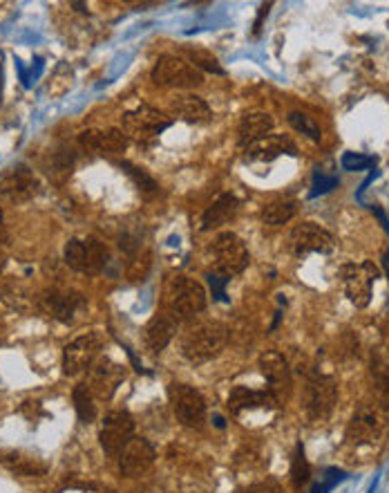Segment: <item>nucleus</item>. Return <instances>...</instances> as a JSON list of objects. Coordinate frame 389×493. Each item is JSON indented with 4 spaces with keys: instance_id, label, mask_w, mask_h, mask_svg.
<instances>
[{
    "instance_id": "f257e3e1",
    "label": "nucleus",
    "mask_w": 389,
    "mask_h": 493,
    "mask_svg": "<svg viewBox=\"0 0 389 493\" xmlns=\"http://www.w3.org/2000/svg\"><path fill=\"white\" fill-rule=\"evenodd\" d=\"M229 343V327L217 321L199 323L191 327L182 339V355L191 364H204L220 355Z\"/></svg>"
},
{
    "instance_id": "f03ea898",
    "label": "nucleus",
    "mask_w": 389,
    "mask_h": 493,
    "mask_svg": "<svg viewBox=\"0 0 389 493\" xmlns=\"http://www.w3.org/2000/svg\"><path fill=\"white\" fill-rule=\"evenodd\" d=\"M121 123L126 137H132L136 144H144V146H151L166 129H170L173 119L166 117L159 110L151 108V106H139V108L123 114Z\"/></svg>"
},
{
    "instance_id": "7ed1b4c3",
    "label": "nucleus",
    "mask_w": 389,
    "mask_h": 493,
    "mask_svg": "<svg viewBox=\"0 0 389 493\" xmlns=\"http://www.w3.org/2000/svg\"><path fill=\"white\" fill-rule=\"evenodd\" d=\"M213 258H215V271L217 274L233 278V276L242 274L249 267L251 254L246 249L245 240L233 231H224L213 240Z\"/></svg>"
},
{
    "instance_id": "20e7f679",
    "label": "nucleus",
    "mask_w": 389,
    "mask_h": 493,
    "mask_svg": "<svg viewBox=\"0 0 389 493\" xmlns=\"http://www.w3.org/2000/svg\"><path fill=\"white\" fill-rule=\"evenodd\" d=\"M204 309H206V290L198 280L177 276L168 287V312L177 321H183V318L198 317Z\"/></svg>"
},
{
    "instance_id": "39448f33",
    "label": "nucleus",
    "mask_w": 389,
    "mask_h": 493,
    "mask_svg": "<svg viewBox=\"0 0 389 493\" xmlns=\"http://www.w3.org/2000/svg\"><path fill=\"white\" fill-rule=\"evenodd\" d=\"M168 397L173 403L175 418L182 426L186 428H202L206 422V402H204L202 393L195 390L188 384H173L168 386Z\"/></svg>"
},
{
    "instance_id": "423d86ee",
    "label": "nucleus",
    "mask_w": 389,
    "mask_h": 493,
    "mask_svg": "<svg viewBox=\"0 0 389 493\" xmlns=\"http://www.w3.org/2000/svg\"><path fill=\"white\" fill-rule=\"evenodd\" d=\"M108 246L97 238H72L66 245V262L81 274H99L108 265Z\"/></svg>"
},
{
    "instance_id": "0eeeda50",
    "label": "nucleus",
    "mask_w": 389,
    "mask_h": 493,
    "mask_svg": "<svg viewBox=\"0 0 389 493\" xmlns=\"http://www.w3.org/2000/svg\"><path fill=\"white\" fill-rule=\"evenodd\" d=\"M378 267L371 261L345 262L340 267V280H343L345 294L356 308H367L371 301V285L378 278Z\"/></svg>"
},
{
    "instance_id": "6e6552de",
    "label": "nucleus",
    "mask_w": 389,
    "mask_h": 493,
    "mask_svg": "<svg viewBox=\"0 0 389 493\" xmlns=\"http://www.w3.org/2000/svg\"><path fill=\"white\" fill-rule=\"evenodd\" d=\"M385 418H387V411H385L378 402L361 403V408L354 413L352 422H349L345 440L352 446L371 444V442L378 440L380 433H383Z\"/></svg>"
},
{
    "instance_id": "1a4fd4ad",
    "label": "nucleus",
    "mask_w": 389,
    "mask_h": 493,
    "mask_svg": "<svg viewBox=\"0 0 389 493\" xmlns=\"http://www.w3.org/2000/svg\"><path fill=\"white\" fill-rule=\"evenodd\" d=\"M152 81L161 88H198L204 83V74L179 57H161L152 67Z\"/></svg>"
},
{
    "instance_id": "9d476101",
    "label": "nucleus",
    "mask_w": 389,
    "mask_h": 493,
    "mask_svg": "<svg viewBox=\"0 0 389 493\" xmlns=\"http://www.w3.org/2000/svg\"><path fill=\"white\" fill-rule=\"evenodd\" d=\"M38 193H41V182L34 176L32 168L25 164H16L0 176V200L3 202H29Z\"/></svg>"
},
{
    "instance_id": "9b49d317",
    "label": "nucleus",
    "mask_w": 389,
    "mask_h": 493,
    "mask_svg": "<svg viewBox=\"0 0 389 493\" xmlns=\"http://www.w3.org/2000/svg\"><path fill=\"white\" fill-rule=\"evenodd\" d=\"M135 437V419L128 411H114V413L105 415L104 424H101L99 442L101 449L108 453L110 458H119L123 446Z\"/></svg>"
},
{
    "instance_id": "f8f14e48",
    "label": "nucleus",
    "mask_w": 389,
    "mask_h": 493,
    "mask_svg": "<svg viewBox=\"0 0 389 493\" xmlns=\"http://www.w3.org/2000/svg\"><path fill=\"white\" fill-rule=\"evenodd\" d=\"M336 381L323 375L309 380V384H307L305 388V411L307 415H309V419H314V422H324V419L331 415L333 406H336Z\"/></svg>"
},
{
    "instance_id": "ddd939ff",
    "label": "nucleus",
    "mask_w": 389,
    "mask_h": 493,
    "mask_svg": "<svg viewBox=\"0 0 389 493\" xmlns=\"http://www.w3.org/2000/svg\"><path fill=\"white\" fill-rule=\"evenodd\" d=\"M289 249L296 256H305V254H329L333 252V236L324 227L315 223H302L298 224L293 231L289 233Z\"/></svg>"
},
{
    "instance_id": "4468645a",
    "label": "nucleus",
    "mask_w": 389,
    "mask_h": 493,
    "mask_svg": "<svg viewBox=\"0 0 389 493\" xmlns=\"http://www.w3.org/2000/svg\"><path fill=\"white\" fill-rule=\"evenodd\" d=\"M101 352V339L97 334H85V337L74 339L70 346L63 350V372L67 377H74L83 370L92 368L97 356Z\"/></svg>"
},
{
    "instance_id": "2eb2a0df",
    "label": "nucleus",
    "mask_w": 389,
    "mask_h": 493,
    "mask_svg": "<svg viewBox=\"0 0 389 493\" xmlns=\"http://www.w3.org/2000/svg\"><path fill=\"white\" fill-rule=\"evenodd\" d=\"M155 446L145 437H132L119 453V471L126 478H139L155 465Z\"/></svg>"
},
{
    "instance_id": "dca6fc26",
    "label": "nucleus",
    "mask_w": 389,
    "mask_h": 493,
    "mask_svg": "<svg viewBox=\"0 0 389 493\" xmlns=\"http://www.w3.org/2000/svg\"><path fill=\"white\" fill-rule=\"evenodd\" d=\"M260 370L262 375L267 377L268 381V393L276 397V402L280 403L282 399L289 397L291 386H293V380H291V368L286 364L284 356L276 350H268L260 356Z\"/></svg>"
},
{
    "instance_id": "f3484780",
    "label": "nucleus",
    "mask_w": 389,
    "mask_h": 493,
    "mask_svg": "<svg viewBox=\"0 0 389 493\" xmlns=\"http://www.w3.org/2000/svg\"><path fill=\"white\" fill-rule=\"evenodd\" d=\"M123 380H126V368L105 356V359H99L89 368L88 388L99 399H110L117 393Z\"/></svg>"
},
{
    "instance_id": "a211bd4d",
    "label": "nucleus",
    "mask_w": 389,
    "mask_h": 493,
    "mask_svg": "<svg viewBox=\"0 0 389 493\" xmlns=\"http://www.w3.org/2000/svg\"><path fill=\"white\" fill-rule=\"evenodd\" d=\"M41 308L45 309L50 317L57 318V321L72 323L81 309L88 308V301H85V296L79 294V292L52 290L47 292V294L41 299Z\"/></svg>"
},
{
    "instance_id": "6ab92c4d",
    "label": "nucleus",
    "mask_w": 389,
    "mask_h": 493,
    "mask_svg": "<svg viewBox=\"0 0 389 493\" xmlns=\"http://www.w3.org/2000/svg\"><path fill=\"white\" fill-rule=\"evenodd\" d=\"M83 151L94 155H119L128 148V137L121 130H85L79 137Z\"/></svg>"
},
{
    "instance_id": "aec40b11",
    "label": "nucleus",
    "mask_w": 389,
    "mask_h": 493,
    "mask_svg": "<svg viewBox=\"0 0 389 493\" xmlns=\"http://www.w3.org/2000/svg\"><path fill=\"white\" fill-rule=\"evenodd\" d=\"M226 406H229L230 415L239 418V415L255 411V408H276L277 402L268 390H251L245 386H237V388L230 390Z\"/></svg>"
},
{
    "instance_id": "412c9836",
    "label": "nucleus",
    "mask_w": 389,
    "mask_h": 493,
    "mask_svg": "<svg viewBox=\"0 0 389 493\" xmlns=\"http://www.w3.org/2000/svg\"><path fill=\"white\" fill-rule=\"evenodd\" d=\"M177 327H179V321L170 312L155 314V317L151 318V323L145 325V334H144V341L145 346H148V350L159 355V352L173 341V337L177 334Z\"/></svg>"
},
{
    "instance_id": "4be33fe9",
    "label": "nucleus",
    "mask_w": 389,
    "mask_h": 493,
    "mask_svg": "<svg viewBox=\"0 0 389 493\" xmlns=\"http://www.w3.org/2000/svg\"><path fill=\"white\" fill-rule=\"evenodd\" d=\"M280 155H296V146L284 135H267L260 142L245 148L246 161H273Z\"/></svg>"
},
{
    "instance_id": "5701e85b",
    "label": "nucleus",
    "mask_w": 389,
    "mask_h": 493,
    "mask_svg": "<svg viewBox=\"0 0 389 493\" xmlns=\"http://www.w3.org/2000/svg\"><path fill=\"white\" fill-rule=\"evenodd\" d=\"M0 465L12 473L23 475V478H38V475L47 473L45 462L32 453H25V450H0Z\"/></svg>"
},
{
    "instance_id": "b1692460",
    "label": "nucleus",
    "mask_w": 389,
    "mask_h": 493,
    "mask_svg": "<svg viewBox=\"0 0 389 493\" xmlns=\"http://www.w3.org/2000/svg\"><path fill=\"white\" fill-rule=\"evenodd\" d=\"M239 202L233 193H224L215 200V202L204 211L202 218V229L204 231H211V229L222 227V224L230 223V220L237 215Z\"/></svg>"
},
{
    "instance_id": "393cba45",
    "label": "nucleus",
    "mask_w": 389,
    "mask_h": 493,
    "mask_svg": "<svg viewBox=\"0 0 389 493\" xmlns=\"http://www.w3.org/2000/svg\"><path fill=\"white\" fill-rule=\"evenodd\" d=\"M273 130V119L271 114L267 113H249L242 117V121H239V144L242 146H251V144L260 142L262 137H267L268 133Z\"/></svg>"
},
{
    "instance_id": "a878e982",
    "label": "nucleus",
    "mask_w": 389,
    "mask_h": 493,
    "mask_svg": "<svg viewBox=\"0 0 389 493\" xmlns=\"http://www.w3.org/2000/svg\"><path fill=\"white\" fill-rule=\"evenodd\" d=\"M170 108L177 114L179 119L188 123H199L206 121L211 117V108H208L206 101L198 95H179L170 101Z\"/></svg>"
},
{
    "instance_id": "bb28decb",
    "label": "nucleus",
    "mask_w": 389,
    "mask_h": 493,
    "mask_svg": "<svg viewBox=\"0 0 389 493\" xmlns=\"http://www.w3.org/2000/svg\"><path fill=\"white\" fill-rule=\"evenodd\" d=\"M298 211V204L293 200H276V202L267 204L262 211V220L268 227H282L289 223Z\"/></svg>"
},
{
    "instance_id": "cd10ccee",
    "label": "nucleus",
    "mask_w": 389,
    "mask_h": 493,
    "mask_svg": "<svg viewBox=\"0 0 389 493\" xmlns=\"http://www.w3.org/2000/svg\"><path fill=\"white\" fill-rule=\"evenodd\" d=\"M74 408L76 415L83 424H92L97 418V406H94L92 390L88 388V384H79L74 388Z\"/></svg>"
},
{
    "instance_id": "c85d7f7f",
    "label": "nucleus",
    "mask_w": 389,
    "mask_h": 493,
    "mask_svg": "<svg viewBox=\"0 0 389 493\" xmlns=\"http://www.w3.org/2000/svg\"><path fill=\"white\" fill-rule=\"evenodd\" d=\"M289 123L298 130V133H302L305 137H309L311 142H320V137H323V133H320V126L314 121V117H309V114L291 113Z\"/></svg>"
},
{
    "instance_id": "c756f323",
    "label": "nucleus",
    "mask_w": 389,
    "mask_h": 493,
    "mask_svg": "<svg viewBox=\"0 0 389 493\" xmlns=\"http://www.w3.org/2000/svg\"><path fill=\"white\" fill-rule=\"evenodd\" d=\"M309 475H311V469H309V462H307L305 458V449H302V444H298L296 453H293V462H291V480H293V484L300 489L302 484L309 482Z\"/></svg>"
},
{
    "instance_id": "7c9ffc66",
    "label": "nucleus",
    "mask_w": 389,
    "mask_h": 493,
    "mask_svg": "<svg viewBox=\"0 0 389 493\" xmlns=\"http://www.w3.org/2000/svg\"><path fill=\"white\" fill-rule=\"evenodd\" d=\"M188 59H191V66L198 67V70L213 72V74H224V67L217 63V59L213 54H208L206 50H186Z\"/></svg>"
},
{
    "instance_id": "2f4dec72",
    "label": "nucleus",
    "mask_w": 389,
    "mask_h": 493,
    "mask_svg": "<svg viewBox=\"0 0 389 493\" xmlns=\"http://www.w3.org/2000/svg\"><path fill=\"white\" fill-rule=\"evenodd\" d=\"M340 184V180H338L336 173H324L320 171V168H315L314 173V184H311V198H318V195H324L329 193V191H333L336 186Z\"/></svg>"
},
{
    "instance_id": "473e14b6",
    "label": "nucleus",
    "mask_w": 389,
    "mask_h": 493,
    "mask_svg": "<svg viewBox=\"0 0 389 493\" xmlns=\"http://www.w3.org/2000/svg\"><path fill=\"white\" fill-rule=\"evenodd\" d=\"M340 167L345 171H367V168L376 167V157L371 155H362V153H345L343 160H340Z\"/></svg>"
},
{
    "instance_id": "72a5a7b5",
    "label": "nucleus",
    "mask_w": 389,
    "mask_h": 493,
    "mask_svg": "<svg viewBox=\"0 0 389 493\" xmlns=\"http://www.w3.org/2000/svg\"><path fill=\"white\" fill-rule=\"evenodd\" d=\"M121 168L128 173V176L132 177V180L136 182L139 191H144V193H157L155 180H152V177L148 176V173H145L144 168L132 167V164H128V161H121Z\"/></svg>"
},
{
    "instance_id": "f704fd0d",
    "label": "nucleus",
    "mask_w": 389,
    "mask_h": 493,
    "mask_svg": "<svg viewBox=\"0 0 389 493\" xmlns=\"http://www.w3.org/2000/svg\"><path fill=\"white\" fill-rule=\"evenodd\" d=\"M340 480H345V471L340 469H327L324 471L323 480H320L318 484H315L314 489H311V493H329L333 487H336Z\"/></svg>"
},
{
    "instance_id": "c9c22d12",
    "label": "nucleus",
    "mask_w": 389,
    "mask_h": 493,
    "mask_svg": "<svg viewBox=\"0 0 389 493\" xmlns=\"http://www.w3.org/2000/svg\"><path fill=\"white\" fill-rule=\"evenodd\" d=\"M206 280H208V285H211L213 299L226 301V285H229V278L222 274H217V271H213V274L206 276Z\"/></svg>"
},
{
    "instance_id": "e433bc0d",
    "label": "nucleus",
    "mask_w": 389,
    "mask_h": 493,
    "mask_svg": "<svg viewBox=\"0 0 389 493\" xmlns=\"http://www.w3.org/2000/svg\"><path fill=\"white\" fill-rule=\"evenodd\" d=\"M237 493H280V487H277L276 482H271V480H267V482L251 484V487L242 489V491Z\"/></svg>"
},
{
    "instance_id": "4c0bfd02",
    "label": "nucleus",
    "mask_w": 389,
    "mask_h": 493,
    "mask_svg": "<svg viewBox=\"0 0 389 493\" xmlns=\"http://www.w3.org/2000/svg\"><path fill=\"white\" fill-rule=\"evenodd\" d=\"M23 415L29 419V422H36L38 418H43V415H47V413L43 411L41 402H25L23 403Z\"/></svg>"
},
{
    "instance_id": "58836bf2",
    "label": "nucleus",
    "mask_w": 389,
    "mask_h": 493,
    "mask_svg": "<svg viewBox=\"0 0 389 493\" xmlns=\"http://www.w3.org/2000/svg\"><path fill=\"white\" fill-rule=\"evenodd\" d=\"M7 240H10V233H7L5 215H3V209H0V245H5Z\"/></svg>"
},
{
    "instance_id": "ea45409f",
    "label": "nucleus",
    "mask_w": 389,
    "mask_h": 493,
    "mask_svg": "<svg viewBox=\"0 0 389 493\" xmlns=\"http://www.w3.org/2000/svg\"><path fill=\"white\" fill-rule=\"evenodd\" d=\"M268 10H271V3H267V5L260 7V16H258V20H255V34L262 29V20H264V16L268 14Z\"/></svg>"
},
{
    "instance_id": "a19ab883",
    "label": "nucleus",
    "mask_w": 389,
    "mask_h": 493,
    "mask_svg": "<svg viewBox=\"0 0 389 493\" xmlns=\"http://www.w3.org/2000/svg\"><path fill=\"white\" fill-rule=\"evenodd\" d=\"M371 211H374L376 218H378L380 223H383V227L387 229V233H389V218H387V215H385V211L380 209V207H371Z\"/></svg>"
},
{
    "instance_id": "79ce46f5",
    "label": "nucleus",
    "mask_w": 389,
    "mask_h": 493,
    "mask_svg": "<svg viewBox=\"0 0 389 493\" xmlns=\"http://www.w3.org/2000/svg\"><path fill=\"white\" fill-rule=\"evenodd\" d=\"M385 265H387V274H389V252L385 254Z\"/></svg>"
},
{
    "instance_id": "37998d69",
    "label": "nucleus",
    "mask_w": 389,
    "mask_h": 493,
    "mask_svg": "<svg viewBox=\"0 0 389 493\" xmlns=\"http://www.w3.org/2000/svg\"><path fill=\"white\" fill-rule=\"evenodd\" d=\"M0 271H3V258H0Z\"/></svg>"
}]
</instances>
